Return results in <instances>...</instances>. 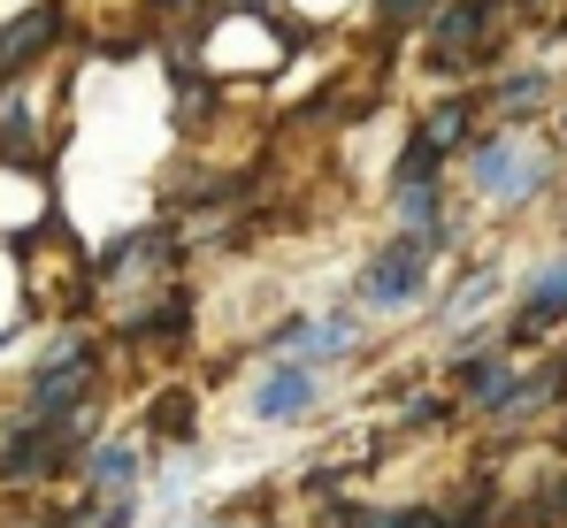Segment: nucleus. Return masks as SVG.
Wrapping results in <instances>:
<instances>
[{
    "label": "nucleus",
    "instance_id": "6",
    "mask_svg": "<svg viewBox=\"0 0 567 528\" xmlns=\"http://www.w3.org/2000/svg\"><path fill=\"white\" fill-rule=\"evenodd\" d=\"M498 15V0H453L445 15H437V39H430V62L437 70H468L475 39H483V23Z\"/></svg>",
    "mask_w": 567,
    "mask_h": 528
},
{
    "label": "nucleus",
    "instance_id": "3",
    "mask_svg": "<svg viewBox=\"0 0 567 528\" xmlns=\"http://www.w3.org/2000/svg\"><path fill=\"white\" fill-rule=\"evenodd\" d=\"M330 367H307V360H261L254 375H246V391H238V414L254 422V429H299V422H315L322 406H330Z\"/></svg>",
    "mask_w": 567,
    "mask_h": 528
},
{
    "label": "nucleus",
    "instance_id": "1",
    "mask_svg": "<svg viewBox=\"0 0 567 528\" xmlns=\"http://www.w3.org/2000/svg\"><path fill=\"white\" fill-rule=\"evenodd\" d=\"M437 268H445V261H437L422 238H399V230H391L377 253L353 268V291H346V299H353L369 322H399V314L430 307V291H437Z\"/></svg>",
    "mask_w": 567,
    "mask_h": 528
},
{
    "label": "nucleus",
    "instance_id": "7",
    "mask_svg": "<svg viewBox=\"0 0 567 528\" xmlns=\"http://www.w3.org/2000/svg\"><path fill=\"white\" fill-rule=\"evenodd\" d=\"M54 31H62V15H54V8H31V15H16V23L0 31V77H8V70H23L39 46H54Z\"/></svg>",
    "mask_w": 567,
    "mask_h": 528
},
{
    "label": "nucleus",
    "instance_id": "4",
    "mask_svg": "<svg viewBox=\"0 0 567 528\" xmlns=\"http://www.w3.org/2000/svg\"><path fill=\"white\" fill-rule=\"evenodd\" d=\"M567 330V246L553 253V261H537L529 276H522V291L506 299V322H498V338L522 352H553Z\"/></svg>",
    "mask_w": 567,
    "mask_h": 528
},
{
    "label": "nucleus",
    "instance_id": "2",
    "mask_svg": "<svg viewBox=\"0 0 567 528\" xmlns=\"http://www.w3.org/2000/svg\"><path fill=\"white\" fill-rule=\"evenodd\" d=\"M560 169V154L553 146H529V138H506V131H491V138H475L468 146V191L483 207H529V199H545V184Z\"/></svg>",
    "mask_w": 567,
    "mask_h": 528
},
{
    "label": "nucleus",
    "instance_id": "11",
    "mask_svg": "<svg viewBox=\"0 0 567 528\" xmlns=\"http://www.w3.org/2000/svg\"><path fill=\"white\" fill-rule=\"evenodd\" d=\"M560 146H567V115H560Z\"/></svg>",
    "mask_w": 567,
    "mask_h": 528
},
{
    "label": "nucleus",
    "instance_id": "5",
    "mask_svg": "<svg viewBox=\"0 0 567 528\" xmlns=\"http://www.w3.org/2000/svg\"><path fill=\"white\" fill-rule=\"evenodd\" d=\"M553 406H567V345L522 360V383H514V398L491 414V429H529V422H545Z\"/></svg>",
    "mask_w": 567,
    "mask_h": 528
},
{
    "label": "nucleus",
    "instance_id": "10",
    "mask_svg": "<svg viewBox=\"0 0 567 528\" xmlns=\"http://www.w3.org/2000/svg\"><path fill=\"white\" fill-rule=\"evenodd\" d=\"M422 8H430V0H377V23H383V31H406Z\"/></svg>",
    "mask_w": 567,
    "mask_h": 528
},
{
    "label": "nucleus",
    "instance_id": "9",
    "mask_svg": "<svg viewBox=\"0 0 567 528\" xmlns=\"http://www.w3.org/2000/svg\"><path fill=\"white\" fill-rule=\"evenodd\" d=\"M545 100H553L545 70H522V77H506V92H498V115H537Z\"/></svg>",
    "mask_w": 567,
    "mask_h": 528
},
{
    "label": "nucleus",
    "instance_id": "12",
    "mask_svg": "<svg viewBox=\"0 0 567 528\" xmlns=\"http://www.w3.org/2000/svg\"><path fill=\"white\" fill-rule=\"evenodd\" d=\"M553 528H567V506H560V521H553Z\"/></svg>",
    "mask_w": 567,
    "mask_h": 528
},
{
    "label": "nucleus",
    "instance_id": "8",
    "mask_svg": "<svg viewBox=\"0 0 567 528\" xmlns=\"http://www.w3.org/2000/svg\"><path fill=\"white\" fill-rule=\"evenodd\" d=\"M422 131H430V146H437V154H461V146H475V138H468V131H475V107H468V100H445Z\"/></svg>",
    "mask_w": 567,
    "mask_h": 528
}]
</instances>
